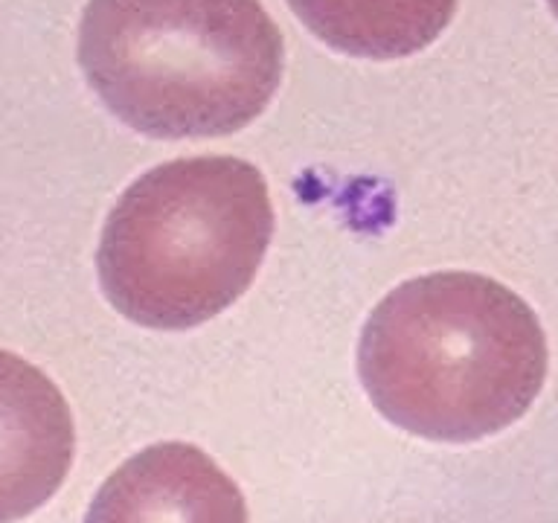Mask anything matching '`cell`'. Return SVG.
I'll list each match as a JSON object with an SVG mask.
<instances>
[{
  "label": "cell",
  "instance_id": "obj_7",
  "mask_svg": "<svg viewBox=\"0 0 558 523\" xmlns=\"http://www.w3.org/2000/svg\"><path fill=\"white\" fill-rule=\"evenodd\" d=\"M547 7H549V12L556 15V21H558V0H547Z\"/></svg>",
  "mask_w": 558,
  "mask_h": 523
},
{
  "label": "cell",
  "instance_id": "obj_1",
  "mask_svg": "<svg viewBox=\"0 0 558 523\" xmlns=\"http://www.w3.org/2000/svg\"><path fill=\"white\" fill-rule=\"evenodd\" d=\"M357 373L384 418L434 442H477L532 408L547 338L495 279L445 270L384 296L357 343Z\"/></svg>",
  "mask_w": 558,
  "mask_h": 523
},
{
  "label": "cell",
  "instance_id": "obj_3",
  "mask_svg": "<svg viewBox=\"0 0 558 523\" xmlns=\"http://www.w3.org/2000/svg\"><path fill=\"white\" fill-rule=\"evenodd\" d=\"M274 235L268 183L239 157H183L122 192L96 253L108 303L160 331L195 329L251 288Z\"/></svg>",
  "mask_w": 558,
  "mask_h": 523
},
{
  "label": "cell",
  "instance_id": "obj_4",
  "mask_svg": "<svg viewBox=\"0 0 558 523\" xmlns=\"http://www.w3.org/2000/svg\"><path fill=\"white\" fill-rule=\"evenodd\" d=\"M73 451L76 430L59 387L0 349V523L38 512L68 479Z\"/></svg>",
  "mask_w": 558,
  "mask_h": 523
},
{
  "label": "cell",
  "instance_id": "obj_2",
  "mask_svg": "<svg viewBox=\"0 0 558 523\" xmlns=\"http://www.w3.org/2000/svg\"><path fill=\"white\" fill-rule=\"evenodd\" d=\"M76 56L105 108L155 139L242 131L286 70L262 0H87Z\"/></svg>",
  "mask_w": 558,
  "mask_h": 523
},
{
  "label": "cell",
  "instance_id": "obj_5",
  "mask_svg": "<svg viewBox=\"0 0 558 523\" xmlns=\"http://www.w3.org/2000/svg\"><path fill=\"white\" fill-rule=\"evenodd\" d=\"M85 523H251L233 479L190 442L125 460L96 491Z\"/></svg>",
  "mask_w": 558,
  "mask_h": 523
},
{
  "label": "cell",
  "instance_id": "obj_6",
  "mask_svg": "<svg viewBox=\"0 0 558 523\" xmlns=\"http://www.w3.org/2000/svg\"><path fill=\"white\" fill-rule=\"evenodd\" d=\"M305 29L355 59H408L445 33L460 0H286Z\"/></svg>",
  "mask_w": 558,
  "mask_h": 523
}]
</instances>
